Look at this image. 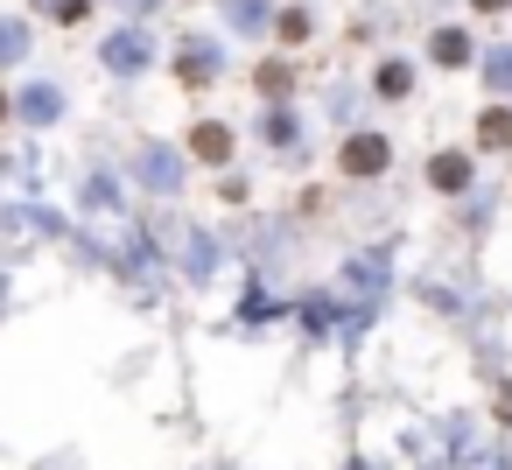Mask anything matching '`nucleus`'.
Wrapping results in <instances>:
<instances>
[{"label":"nucleus","mask_w":512,"mask_h":470,"mask_svg":"<svg viewBox=\"0 0 512 470\" xmlns=\"http://www.w3.org/2000/svg\"><path fill=\"white\" fill-rule=\"evenodd\" d=\"M267 141H274V148H288V141H295V120H288V113H274V120H267Z\"/></svg>","instance_id":"dca6fc26"},{"label":"nucleus","mask_w":512,"mask_h":470,"mask_svg":"<svg viewBox=\"0 0 512 470\" xmlns=\"http://www.w3.org/2000/svg\"><path fill=\"white\" fill-rule=\"evenodd\" d=\"M477 8H505V0H477Z\"/></svg>","instance_id":"6ab92c4d"},{"label":"nucleus","mask_w":512,"mask_h":470,"mask_svg":"<svg viewBox=\"0 0 512 470\" xmlns=\"http://www.w3.org/2000/svg\"><path fill=\"white\" fill-rule=\"evenodd\" d=\"M407 85H414V71H407V64H386V71H379V92H386V99H400Z\"/></svg>","instance_id":"ddd939ff"},{"label":"nucleus","mask_w":512,"mask_h":470,"mask_svg":"<svg viewBox=\"0 0 512 470\" xmlns=\"http://www.w3.org/2000/svg\"><path fill=\"white\" fill-rule=\"evenodd\" d=\"M134 169H141L148 190H176V183H183V155H169V148H141Z\"/></svg>","instance_id":"f03ea898"},{"label":"nucleus","mask_w":512,"mask_h":470,"mask_svg":"<svg viewBox=\"0 0 512 470\" xmlns=\"http://www.w3.org/2000/svg\"><path fill=\"white\" fill-rule=\"evenodd\" d=\"M428 183H435V190H463V183H470V162H463V155H435V162H428Z\"/></svg>","instance_id":"0eeeda50"},{"label":"nucleus","mask_w":512,"mask_h":470,"mask_svg":"<svg viewBox=\"0 0 512 470\" xmlns=\"http://www.w3.org/2000/svg\"><path fill=\"white\" fill-rule=\"evenodd\" d=\"M281 36H288V43H302V36H309V15H302V8H288V15H281Z\"/></svg>","instance_id":"2eb2a0df"},{"label":"nucleus","mask_w":512,"mask_h":470,"mask_svg":"<svg viewBox=\"0 0 512 470\" xmlns=\"http://www.w3.org/2000/svg\"><path fill=\"white\" fill-rule=\"evenodd\" d=\"M428 57H435V64H463V57H470V36H463V29H442V36L428 43Z\"/></svg>","instance_id":"1a4fd4ad"},{"label":"nucleus","mask_w":512,"mask_h":470,"mask_svg":"<svg viewBox=\"0 0 512 470\" xmlns=\"http://www.w3.org/2000/svg\"><path fill=\"white\" fill-rule=\"evenodd\" d=\"M148 57H155V43H148L141 29H120V36H106V71L134 78V71H148Z\"/></svg>","instance_id":"f257e3e1"},{"label":"nucleus","mask_w":512,"mask_h":470,"mask_svg":"<svg viewBox=\"0 0 512 470\" xmlns=\"http://www.w3.org/2000/svg\"><path fill=\"white\" fill-rule=\"evenodd\" d=\"M190 148H197V162H225V155H232V134H225L218 120H204V127L190 134Z\"/></svg>","instance_id":"423d86ee"},{"label":"nucleus","mask_w":512,"mask_h":470,"mask_svg":"<svg viewBox=\"0 0 512 470\" xmlns=\"http://www.w3.org/2000/svg\"><path fill=\"white\" fill-rule=\"evenodd\" d=\"M64 113V99H57V85H29L22 92V120H36V127H50Z\"/></svg>","instance_id":"39448f33"},{"label":"nucleus","mask_w":512,"mask_h":470,"mask_svg":"<svg viewBox=\"0 0 512 470\" xmlns=\"http://www.w3.org/2000/svg\"><path fill=\"white\" fill-rule=\"evenodd\" d=\"M127 8H155V0H127Z\"/></svg>","instance_id":"a211bd4d"},{"label":"nucleus","mask_w":512,"mask_h":470,"mask_svg":"<svg viewBox=\"0 0 512 470\" xmlns=\"http://www.w3.org/2000/svg\"><path fill=\"white\" fill-rule=\"evenodd\" d=\"M344 169H351V176H379V169H386V141H379V134H351V141H344Z\"/></svg>","instance_id":"7ed1b4c3"},{"label":"nucleus","mask_w":512,"mask_h":470,"mask_svg":"<svg viewBox=\"0 0 512 470\" xmlns=\"http://www.w3.org/2000/svg\"><path fill=\"white\" fill-rule=\"evenodd\" d=\"M484 85H491V92H512V43H498V50L484 57Z\"/></svg>","instance_id":"9d476101"},{"label":"nucleus","mask_w":512,"mask_h":470,"mask_svg":"<svg viewBox=\"0 0 512 470\" xmlns=\"http://www.w3.org/2000/svg\"><path fill=\"white\" fill-rule=\"evenodd\" d=\"M176 64H183V78H190V85H211V78H218V43H204V36H190Z\"/></svg>","instance_id":"20e7f679"},{"label":"nucleus","mask_w":512,"mask_h":470,"mask_svg":"<svg viewBox=\"0 0 512 470\" xmlns=\"http://www.w3.org/2000/svg\"><path fill=\"white\" fill-rule=\"evenodd\" d=\"M190 274H211V239H190Z\"/></svg>","instance_id":"f3484780"},{"label":"nucleus","mask_w":512,"mask_h":470,"mask_svg":"<svg viewBox=\"0 0 512 470\" xmlns=\"http://www.w3.org/2000/svg\"><path fill=\"white\" fill-rule=\"evenodd\" d=\"M43 15H64V22H85L92 0H43Z\"/></svg>","instance_id":"4468645a"},{"label":"nucleus","mask_w":512,"mask_h":470,"mask_svg":"<svg viewBox=\"0 0 512 470\" xmlns=\"http://www.w3.org/2000/svg\"><path fill=\"white\" fill-rule=\"evenodd\" d=\"M0 113H8V99H0Z\"/></svg>","instance_id":"aec40b11"},{"label":"nucleus","mask_w":512,"mask_h":470,"mask_svg":"<svg viewBox=\"0 0 512 470\" xmlns=\"http://www.w3.org/2000/svg\"><path fill=\"white\" fill-rule=\"evenodd\" d=\"M477 134H484L491 148H512V113H484V120H477Z\"/></svg>","instance_id":"f8f14e48"},{"label":"nucleus","mask_w":512,"mask_h":470,"mask_svg":"<svg viewBox=\"0 0 512 470\" xmlns=\"http://www.w3.org/2000/svg\"><path fill=\"white\" fill-rule=\"evenodd\" d=\"M225 22H232L239 36H253V29L267 22V0H225Z\"/></svg>","instance_id":"6e6552de"},{"label":"nucleus","mask_w":512,"mask_h":470,"mask_svg":"<svg viewBox=\"0 0 512 470\" xmlns=\"http://www.w3.org/2000/svg\"><path fill=\"white\" fill-rule=\"evenodd\" d=\"M22 50H29V29L22 22H0V64H22Z\"/></svg>","instance_id":"9b49d317"}]
</instances>
